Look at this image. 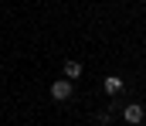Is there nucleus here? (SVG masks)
<instances>
[{"mask_svg": "<svg viewBox=\"0 0 146 126\" xmlns=\"http://www.w3.org/2000/svg\"><path fill=\"white\" fill-rule=\"evenodd\" d=\"M122 119H126L129 126H139L146 119V109L139 106V102H129V106H122Z\"/></svg>", "mask_w": 146, "mask_h": 126, "instance_id": "nucleus-1", "label": "nucleus"}, {"mask_svg": "<svg viewBox=\"0 0 146 126\" xmlns=\"http://www.w3.org/2000/svg\"><path fill=\"white\" fill-rule=\"evenodd\" d=\"M72 82H68V79H58V82L51 85V99H54V102H68V99H72Z\"/></svg>", "mask_w": 146, "mask_h": 126, "instance_id": "nucleus-2", "label": "nucleus"}, {"mask_svg": "<svg viewBox=\"0 0 146 126\" xmlns=\"http://www.w3.org/2000/svg\"><path fill=\"white\" fill-rule=\"evenodd\" d=\"M65 79H68V82H75V79H82V65H78V61H72V58L65 61Z\"/></svg>", "mask_w": 146, "mask_h": 126, "instance_id": "nucleus-3", "label": "nucleus"}, {"mask_svg": "<svg viewBox=\"0 0 146 126\" xmlns=\"http://www.w3.org/2000/svg\"><path fill=\"white\" fill-rule=\"evenodd\" d=\"M119 89H122V79H115V75H109V79H106V92H109V95H115Z\"/></svg>", "mask_w": 146, "mask_h": 126, "instance_id": "nucleus-4", "label": "nucleus"}]
</instances>
